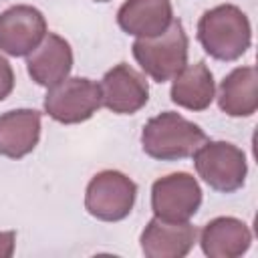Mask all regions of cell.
Masks as SVG:
<instances>
[{
    "label": "cell",
    "instance_id": "277c9868",
    "mask_svg": "<svg viewBox=\"0 0 258 258\" xmlns=\"http://www.w3.org/2000/svg\"><path fill=\"white\" fill-rule=\"evenodd\" d=\"M198 175L216 191L232 194L240 189L248 175L246 153L230 141H204L194 151Z\"/></svg>",
    "mask_w": 258,
    "mask_h": 258
},
{
    "label": "cell",
    "instance_id": "ba28073f",
    "mask_svg": "<svg viewBox=\"0 0 258 258\" xmlns=\"http://www.w3.org/2000/svg\"><path fill=\"white\" fill-rule=\"evenodd\" d=\"M48 32L44 14L28 4H16L0 12V50L10 56H26Z\"/></svg>",
    "mask_w": 258,
    "mask_h": 258
},
{
    "label": "cell",
    "instance_id": "9a60e30c",
    "mask_svg": "<svg viewBox=\"0 0 258 258\" xmlns=\"http://www.w3.org/2000/svg\"><path fill=\"white\" fill-rule=\"evenodd\" d=\"M218 107L230 117H250L258 109V73L256 67H236L218 89Z\"/></svg>",
    "mask_w": 258,
    "mask_h": 258
},
{
    "label": "cell",
    "instance_id": "5bb4252c",
    "mask_svg": "<svg viewBox=\"0 0 258 258\" xmlns=\"http://www.w3.org/2000/svg\"><path fill=\"white\" fill-rule=\"evenodd\" d=\"M173 20L171 0H125L117 10V24L137 38L157 36Z\"/></svg>",
    "mask_w": 258,
    "mask_h": 258
},
{
    "label": "cell",
    "instance_id": "6da1fadb",
    "mask_svg": "<svg viewBox=\"0 0 258 258\" xmlns=\"http://www.w3.org/2000/svg\"><path fill=\"white\" fill-rule=\"evenodd\" d=\"M198 40L216 60H238L252 44V26L242 8L220 4L206 10L198 20Z\"/></svg>",
    "mask_w": 258,
    "mask_h": 258
},
{
    "label": "cell",
    "instance_id": "7a4b0ae2",
    "mask_svg": "<svg viewBox=\"0 0 258 258\" xmlns=\"http://www.w3.org/2000/svg\"><path fill=\"white\" fill-rule=\"evenodd\" d=\"M204 141H208L204 129L175 111H163L151 117L141 131V147L145 155L159 161L191 157Z\"/></svg>",
    "mask_w": 258,
    "mask_h": 258
},
{
    "label": "cell",
    "instance_id": "9c48e42d",
    "mask_svg": "<svg viewBox=\"0 0 258 258\" xmlns=\"http://www.w3.org/2000/svg\"><path fill=\"white\" fill-rule=\"evenodd\" d=\"M101 103L117 115H133L145 107L149 99V85L145 77L127 62L109 69L101 83Z\"/></svg>",
    "mask_w": 258,
    "mask_h": 258
},
{
    "label": "cell",
    "instance_id": "2e32d148",
    "mask_svg": "<svg viewBox=\"0 0 258 258\" xmlns=\"http://www.w3.org/2000/svg\"><path fill=\"white\" fill-rule=\"evenodd\" d=\"M171 81V101L187 111H206L216 97L214 75L204 60L185 64Z\"/></svg>",
    "mask_w": 258,
    "mask_h": 258
},
{
    "label": "cell",
    "instance_id": "8fae6325",
    "mask_svg": "<svg viewBox=\"0 0 258 258\" xmlns=\"http://www.w3.org/2000/svg\"><path fill=\"white\" fill-rule=\"evenodd\" d=\"M73 69V48L56 32H46L40 44L26 54V71L40 87H52L67 79Z\"/></svg>",
    "mask_w": 258,
    "mask_h": 258
},
{
    "label": "cell",
    "instance_id": "3957f363",
    "mask_svg": "<svg viewBox=\"0 0 258 258\" xmlns=\"http://www.w3.org/2000/svg\"><path fill=\"white\" fill-rule=\"evenodd\" d=\"M187 34L179 18H173L167 30L149 38H135L131 50L141 71L155 83L171 81L187 64Z\"/></svg>",
    "mask_w": 258,
    "mask_h": 258
},
{
    "label": "cell",
    "instance_id": "5b68a950",
    "mask_svg": "<svg viewBox=\"0 0 258 258\" xmlns=\"http://www.w3.org/2000/svg\"><path fill=\"white\" fill-rule=\"evenodd\" d=\"M137 198V183L117 169H103L91 177L85 189V210L101 222L125 220Z\"/></svg>",
    "mask_w": 258,
    "mask_h": 258
},
{
    "label": "cell",
    "instance_id": "4fadbf2b",
    "mask_svg": "<svg viewBox=\"0 0 258 258\" xmlns=\"http://www.w3.org/2000/svg\"><path fill=\"white\" fill-rule=\"evenodd\" d=\"M252 232L246 222L234 216H218L200 232L202 252L210 258H238L248 252Z\"/></svg>",
    "mask_w": 258,
    "mask_h": 258
},
{
    "label": "cell",
    "instance_id": "7c38bea8",
    "mask_svg": "<svg viewBox=\"0 0 258 258\" xmlns=\"http://www.w3.org/2000/svg\"><path fill=\"white\" fill-rule=\"evenodd\" d=\"M40 111L12 109L0 115V155L22 159L34 151L40 141Z\"/></svg>",
    "mask_w": 258,
    "mask_h": 258
},
{
    "label": "cell",
    "instance_id": "e0dca14e",
    "mask_svg": "<svg viewBox=\"0 0 258 258\" xmlns=\"http://www.w3.org/2000/svg\"><path fill=\"white\" fill-rule=\"evenodd\" d=\"M14 89V71L12 64L0 54V101H4Z\"/></svg>",
    "mask_w": 258,
    "mask_h": 258
},
{
    "label": "cell",
    "instance_id": "30bf717a",
    "mask_svg": "<svg viewBox=\"0 0 258 258\" xmlns=\"http://www.w3.org/2000/svg\"><path fill=\"white\" fill-rule=\"evenodd\" d=\"M198 240L189 222H167L153 216L141 232V252L147 258H183Z\"/></svg>",
    "mask_w": 258,
    "mask_h": 258
},
{
    "label": "cell",
    "instance_id": "8992f818",
    "mask_svg": "<svg viewBox=\"0 0 258 258\" xmlns=\"http://www.w3.org/2000/svg\"><path fill=\"white\" fill-rule=\"evenodd\" d=\"M44 113L62 125H77L91 119L101 107V89L87 77H67L48 87L44 95Z\"/></svg>",
    "mask_w": 258,
    "mask_h": 258
},
{
    "label": "cell",
    "instance_id": "d6986e66",
    "mask_svg": "<svg viewBox=\"0 0 258 258\" xmlns=\"http://www.w3.org/2000/svg\"><path fill=\"white\" fill-rule=\"evenodd\" d=\"M95 2H109V0H95Z\"/></svg>",
    "mask_w": 258,
    "mask_h": 258
},
{
    "label": "cell",
    "instance_id": "ac0fdd59",
    "mask_svg": "<svg viewBox=\"0 0 258 258\" xmlns=\"http://www.w3.org/2000/svg\"><path fill=\"white\" fill-rule=\"evenodd\" d=\"M14 242H16V234L12 230L8 232H0V258H10L14 252Z\"/></svg>",
    "mask_w": 258,
    "mask_h": 258
},
{
    "label": "cell",
    "instance_id": "52a82bcc",
    "mask_svg": "<svg viewBox=\"0 0 258 258\" xmlns=\"http://www.w3.org/2000/svg\"><path fill=\"white\" fill-rule=\"evenodd\" d=\"M202 206V187L187 171L167 173L151 185L153 216L167 222H189Z\"/></svg>",
    "mask_w": 258,
    "mask_h": 258
}]
</instances>
